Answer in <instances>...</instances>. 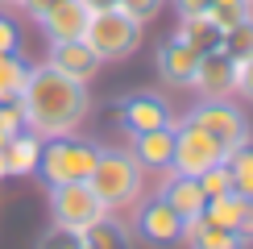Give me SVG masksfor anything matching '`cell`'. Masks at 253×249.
<instances>
[{
  "instance_id": "obj_29",
  "label": "cell",
  "mask_w": 253,
  "mask_h": 249,
  "mask_svg": "<svg viewBox=\"0 0 253 249\" xmlns=\"http://www.w3.org/2000/svg\"><path fill=\"white\" fill-rule=\"evenodd\" d=\"M178 8V17H191V13H208V0H170Z\"/></svg>"
},
{
  "instance_id": "obj_19",
  "label": "cell",
  "mask_w": 253,
  "mask_h": 249,
  "mask_svg": "<svg viewBox=\"0 0 253 249\" xmlns=\"http://www.w3.org/2000/svg\"><path fill=\"white\" fill-rule=\"evenodd\" d=\"M187 46H195L199 54H208V50H220V42H224V29L216 25L208 13H191V17H178V34Z\"/></svg>"
},
{
  "instance_id": "obj_35",
  "label": "cell",
  "mask_w": 253,
  "mask_h": 249,
  "mask_svg": "<svg viewBox=\"0 0 253 249\" xmlns=\"http://www.w3.org/2000/svg\"><path fill=\"white\" fill-rule=\"evenodd\" d=\"M249 4H253V0H249Z\"/></svg>"
},
{
  "instance_id": "obj_33",
  "label": "cell",
  "mask_w": 253,
  "mask_h": 249,
  "mask_svg": "<svg viewBox=\"0 0 253 249\" xmlns=\"http://www.w3.org/2000/svg\"><path fill=\"white\" fill-rule=\"evenodd\" d=\"M0 4H21V0H0Z\"/></svg>"
},
{
  "instance_id": "obj_14",
  "label": "cell",
  "mask_w": 253,
  "mask_h": 249,
  "mask_svg": "<svg viewBox=\"0 0 253 249\" xmlns=\"http://www.w3.org/2000/svg\"><path fill=\"white\" fill-rule=\"evenodd\" d=\"M129 154L141 162V170H170V158H174V124H162V129H150V133H133Z\"/></svg>"
},
{
  "instance_id": "obj_9",
  "label": "cell",
  "mask_w": 253,
  "mask_h": 249,
  "mask_svg": "<svg viewBox=\"0 0 253 249\" xmlns=\"http://www.w3.org/2000/svg\"><path fill=\"white\" fill-rule=\"evenodd\" d=\"M117 121L125 124V133H150L162 129V124H174L170 117V104H166L158 91H129V96L117 100Z\"/></svg>"
},
{
  "instance_id": "obj_32",
  "label": "cell",
  "mask_w": 253,
  "mask_h": 249,
  "mask_svg": "<svg viewBox=\"0 0 253 249\" xmlns=\"http://www.w3.org/2000/svg\"><path fill=\"white\" fill-rule=\"evenodd\" d=\"M8 174V166H4V145H0V179Z\"/></svg>"
},
{
  "instance_id": "obj_12",
  "label": "cell",
  "mask_w": 253,
  "mask_h": 249,
  "mask_svg": "<svg viewBox=\"0 0 253 249\" xmlns=\"http://www.w3.org/2000/svg\"><path fill=\"white\" fill-rule=\"evenodd\" d=\"M158 75H162L170 87H191V75H195V62H199V50L187 46L183 38H166L162 46H158Z\"/></svg>"
},
{
  "instance_id": "obj_1",
  "label": "cell",
  "mask_w": 253,
  "mask_h": 249,
  "mask_svg": "<svg viewBox=\"0 0 253 249\" xmlns=\"http://www.w3.org/2000/svg\"><path fill=\"white\" fill-rule=\"evenodd\" d=\"M17 104H21V117H25V129L34 137L50 141V137H71L87 121L91 96H87V83L62 75L46 62V67H29L25 91Z\"/></svg>"
},
{
  "instance_id": "obj_10",
  "label": "cell",
  "mask_w": 253,
  "mask_h": 249,
  "mask_svg": "<svg viewBox=\"0 0 253 249\" xmlns=\"http://www.w3.org/2000/svg\"><path fill=\"white\" fill-rule=\"evenodd\" d=\"M191 87L199 91V100H228L237 91V62L224 54V50H208L195 62Z\"/></svg>"
},
{
  "instance_id": "obj_21",
  "label": "cell",
  "mask_w": 253,
  "mask_h": 249,
  "mask_svg": "<svg viewBox=\"0 0 253 249\" xmlns=\"http://www.w3.org/2000/svg\"><path fill=\"white\" fill-rule=\"evenodd\" d=\"M25 79H29V62L17 54H0V104H13L21 100V91H25Z\"/></svg>"
},
{
  "instance_id": "obj_20",
  "label": "cell",
  "mask_w": 253,
  "mask_h": 249,
  "mask_svg": "<svg viewBox=\"0 0 253 249\" xmlns=\"http://www.w3.org/2000/svg\"><path fill=\"white\" fill-rule=\"evenodd\" d=\"M38 154H42V137L34 133H17L4 141V166L8 174H34L38 170Z\"/></svg>"
},
{
  "instance_id": "obj_28",
  "label": "cell",
  "mask_w": 253,
  "mask_h": 249,
  "mask_svg": "<svg viewBox=\"0 0 253 249\" xmlns=\"http://www.w3.org/2000/svg\"><path fill=\"white\" fill-rule=\"evenodd\" d=\"M17 25H13V21H8V17H0V54H13V50H17Z\"/></svg>"
},
{
  "instance_id": "obj_7",
  "label": "cell",
  "mask_w": 253,
  "mask_h": 249,
  "mask_svg": "<svg viewBox=\"0 0 253 249\" xmlns=\"http://www.w3.org/2000/svg\"><path fill=\"white\" fill-rule=\"evenodd\" d=\"M183 233H187V220L166 200H158V195H154V200L137 204L133 237L145 249H178V245H183Z\"/></svg>"
},
{
  "instance_id": "obj_25",
  "label": "cell",
  "mask_w": 253,
  "mask_h": 249,
  "mask_svg": "<svg viewBox=\"0 0 253 249\" xmlns=\"http://www.w3.org/2000/svg\"><path fill=\"white\" fill-rule=\"evenodd\" d=\"M162 4L166 0H121V13H129L137 25H150V21L162 13Z\"/></svg>"
},
{
  "instance_id": "obj_3",
  "label": "cell",
  "mask_w": 253,
  "mask_h": 249,
  "mask_svg": "<svg viewBox=\"0 0 253 249\" xmlns=\"http://www.w3.org/2000/svg\"><path fill=\"white\" fill-rule=\"evenodd\" d=\"M141 29L129 13H121V8H104V13H91L87 21V50L96 54L100 62H125L137 54V46H141Z\"/></svg>"
},
{
  "instance_id": "obj_17",
  "label": "cell",
  "mask_w": 253,
  "mask_h": 249,
  "mask_svg": "<svg viewBox=\"0 0 253 249\" xmlns=\"http://www.w3.org/2000/svg\"><path fill=\"white\" fill-rule=\"evenodd\" d=\"M183 245H187V249H245V237L212 224L208 216H195V220H187Z\"/></svg>"
},
{
  "instance_id": "obj_24",
  "label": "cell",
  "mask_w": 253,
  "mask_h": 249,
  "mask_svg": "<svg viewBox=\"0 0 253 249\" xmlns=\"http://www.w3.org/2000/svg\"><path fill=\"white\" fill-rule=\"evenodd\" d=\"M199 187H204L208 200H216V195H228V191H233V170H228V158L220 162V166H212V170L199 174Z\"/></svg>"
},
{
  "instance_id": "obj_34",
  "label": "cell",
  "mask_w": 253,
  "mask_h": 249,
  "mask_svg": "<svg viewBox=\"0 0 253 249\" xmlns=\"http://www.w3.org/2000/svg\"><path fill=\"white\" fill-rule=\"evenodd\" d=\"M4 141H8V137H4V129H0V145H4Z\"/></svg>"
},
{
  "instance_id": "obj_31",
  "label": "cell",
  "mask_w": 253,
  "mask_h": 249,
  "mask_svg": "<svg viewBox=\"0 0 253 249\" xmlns=\"http://www.w3.org/2000/svg\"><path fill=\"white\" fill-rule=\"evenodd\" d=\"M87 13H104V8H121V0H83Z\"/></svg>"
},
{
  "instance_id": "obj_30",
  "label": "cell",
  "mask_w": 253,
  "mask_h": 249,
  "mask_svg": "<svg viewBox=\"0 0 253 249\" xmlns=\"http://www.w3.org/2000/svg\"><path fill=\"white\" fill-rule=\"evenodd\" d=\"M50 4H54V0H21V8H25V13H29V17H34V21H38L42 13H46V8H50Z\"/></svg>"
},
{
  "instance_id": "obj_23",
  "label": "cell",
  "mask_w": 253,
  "mask_h": 249,
  "mask_svg": "<svg viewBox=\"0 0 253 249\" xmlns=\"http://www.w3.org/2000/svg\"><path fill=\"white\" fill-rule=\"evenodd\" d=\"M228 170H233V191L253 195V145H241L237 154H228Z\"/></svg>"
},
{
  "instance_id": "obj_11",
  "label": "cell",
  "mask_w": 253,
  "mask_h": 249,
  "mask_svg": "<svg viewBox=\"0 0 253 249\" xmlns=\"http://www.w3.org/2000/svg\"><path fill=\"white\" fill-rule=\"evenodd\" d=\"M87 21H91V13H87L83 0H54L38 17V25L46 34V42H75V38L87 34Z\"/></svg>"
},
{
  "instance_id": "obj_8",
  "label": "cell",
  "mask_w": 253,
  "mask_h": 249,
  "mask_svg": "<svg viewBox=\"0 0 253 249\" xmlns=\"http://www.w3.org/2000/svg\"><path fill=\"white\" fill-rule=\"evenodd\" d=\"M228 154L220 150V145L208 137L204 129H195V124H174V158H170V170L178 174H204V170H212V166H220Z\"/></svg>"
},
{
  "instance_id": "obj_15",
  "label": "cell",
  "mask_w": 253,
  "mask_h": 249,
  "mask_svg": "<svg viewBox=\"0 0 253 249\" xmlns=\"http://www.w3.org/2000/svg\"><path fill=\"white\" fill-rule=\"evenodd\" d=\"M158 200H166L183 220H195V216H204V208H208V195H204V187H199V179L195 174H178V170L166 174Z\"/></svg>"
},
{
  "instance_id": "obj_18",
  "label": "cell",
  "mask_w": 253,
  "mask_h": 249,
  "mask_svg": "<svg viewBox=\"0 0 253 249\" xmlns=\"http://www.w3.org/2000/svg\"><path fill=\"white\" fill-rule=\"evenodd\" d=\"M79 245H83V249H133V233H129L121 220H112V216L104 212L100 220H91V224L79 233Z\"/></svg>"
},
{
  "instance_id": "obj_22",
  "label": "cell",
  "mask_w": 253,
  "mask_h": 249,
  "mask_svg": "<svg viewBox=\"0 0 253 249\" xmlns=\"http://www.w3.org/2000/svg\"><path fill=\"white\" fill-rule=\"evenodd\" d=\"M220 50H224L233 62H245L253 54V17L237 21L233 29H224V42H220Z\"/></svg>"
},
{
  "instance_id": "obj_2",
  "label": "cell",
  "mask_w": 253,
  "mask_h": 249,
  "mask_svg": "<svg viewBox=\"0 0 253 249\" xmlns=\"http://www.w3.org/2000/svg\"><path fill=\"white\" fill-rule=\"evenodd\" d=\"M141 174H145L141 162H137L129 150L100 145L96 166H91L87 183H91V191L100 195V204L112 212V208H125V204H133L137 195H141Z\"/></svg>"
},
{
  "instance_id": "obj_27",
  "label": "cell",
  "mask_w": 253,
  "mask_h": 249,
  "mask_svg": "<svg viewBox=\"0 0 253 249\" xmlns=\"http://www.w3.org/2000/svg\"><path fill=\"white\" fill-rule=\"evenodd\" d=\"M237 91L253 104V54H249L245 62H237Z\"/></svg>"
},
{
  "instance_id": "obj_5",
  "label": "cell",
  "mask_w": 253,
  "mask_h": 249,
  "mask_svg": "<svg viewBox=\"0 0 253 249\" xmlns=\"http://www.w3.org/2000/svg\"><path fill=\"white\" fill-rule=\"evenodd\" d=\"M187 124H195V129H204L208 137H212L224 154H237L241 145H249V121H245V112L237 108V104H228V100H204L199 108H191L183 117Z\"/></svg>"
},
{
  "instance_id": "obj_26",
  "label": "cell",
  "mask_w": 253,
  "mask_h": 249,
  "mask_svg": "<svg viewBox=\"0 0 253 249\" xmlns=\"http://www.w3.org/2000/svg\"><path fill=\"white\" fill-rule=\"evenodd\" d=\"M38 249H83L79 245V233H71V228H50V233L46 237H42V241H38Z\"/></svg>"
},
{
  "instance_id": "obj_13",
  "label": "cell",
  "mask_w": 253,
  "mask_h": 249,
  "mask_svg": "<svg viewBox=\"0 0 253 249\" xmlns=\"http://www.w3.org/2000/svg\"><path fill=\"white\" fill-rule=\"evenodd\" d=\"M50 67L62 71V75H71V79H79V83H91L104 62L87 50L83 38H75V42H50Z\"/></svg>"
},
{
  "instance_id": "obj_6",
  "label": "cell",
  "mask_w": 253,
  "mask_h": 249,
  "mask_svg": "<svg viewBox=\"0 0 253 249\" xmlns=\"http://www.w3.org/2000/svg\"><path fill=\"white\" fill-rule=\"evenodd\" d=\"M108 212V208L100 204V195L91 191L87 179L79 183H54L50 187V216H54L58 228H71V233H83L91 220H100V216Z\"/></svg>"
},
{
  "instance_id": "obj_16",
  "label": "cell",
  "mask_w": 253,
  "mask_h": 249,
  "mask_svg": "<svg viewBox=\"0 0 253 249\" xmlns=\"http://www.w3.org/2000/svg\"><path fill=\"white\" fill-rule=\"evenodd\" d=\"M204 216L212 224L220 228H228V233H241L249 241L253 237V216H249V195H237V191H228V195H216V200H208L204 208Z\"/></svg>"
},
{
  "instance_id": "obj_4",
  "label": "cell",
  "mask_w": 253,
  "mask_h": 249,
  "mask_svg": "<svg viewBox=\"0 0 253 249\" xmlns=\"http://www.w3.org/2000/svg\"><path fill=\"white\" fill-rule=\"evenodd\" d=\"M96 154H100V145H96V141L50 137V141H42L38 174H42L50 187H54V183H79V179H87V174H91V166H96Z\"/></svg>"
}]
</instances>
